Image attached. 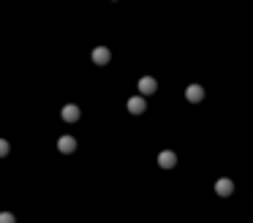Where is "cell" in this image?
<instances>
[{"label": "cell", "instance_id": "cell-1", "mask_svg": "<svg viewBox=\"0 0 253 223\" xmlns=\"http://www.w3.org/2000/svg\"><path fill=\"white\" fill-rule=\"evenodd\" d=\"M155 90H158V82L152 77H142V79H139V93H142V98L144 96H152Z\"/></svg>", "mask_w": 253, "mask_h": 223}, {"label": "cell", "instance_id": "cell-2", "mask_svg": "<svg viewBox=\"0 0 253 223\" xmlns=\"http://www.w3.org/2000/svg\"><path fill=\"white\" fill-rule=\"evenodd\" d=\"M158 166L161 169H174L177 166V155L171 153V150H164V153L158 155Z\"/></svg>", "mask_w": 253, "mask_h": 223}, {"label": "cell", "instance_id": "cell-3", "mask_svg": "<svg viewBox=\"0 0 253 223\" xmlns=\"http://www.w3.org/2000/svg\"><path fill=\"white\" fill-rule=\"evenodd\" d=\"M215 193L218 196H232L234 193V182L229 180V177H220V180L215 182Z\"/></svg>", "mask_w": 253, "mask_h": 223}, {"label": "cell", "instance_id": "cell-4", "mask_svg": "<svg viewBox=\"0 0 253 223\" xmlns=\"http://www.w3.org/2000/svg\"><path fill=\"white\" fill-rule=\"evenodd\" d=\"M112 60V52L106 47H96L93 49V63H98V65H106Z\"/></svg>", "mask_w": 253, "mask_h": 223}, {"label": "cell", "instance_id": "cell-5", "mask_svg": "<svg viewBox=\"0 0 253 223\" xmlns=\"http://www.w3.org/2000/svg\"><path fill=\"white\" fill-rule=\"evenodd\" d=\"M79 114H82V112H79V106H76V104L63 106V112H60V117L66 120V123H76V120H79Z\"/></svg>", "mask_w": 253, "mask_h": 223}, {"label": "cell", "instance_id": "cell-6", "mask_svg": "<svg viewBox=\"0 0 253 223\" xmlns=\"http://www.w3.org/2000/svg\"><path fill=\"white\" fill-rule=\"evenodd\" d=\"M144 109H147V101H144L142 96H134V98H128V112H131V114H142Z\"/></svg>", "mask_w": 253, "mask_h": 223}, {"label": "cell", "instance_id": "cell-7", "mask_svg": "<svg viewBox=\"0 0 253 223\" xmlns=\"http://www.w3.org/2000/svg\"><path fill=\"white\" fill-rule=\"evenodd\" d=\"M185 98H188L191 104H199V101L204 98V87H202V84H191V87L185 90Z\"/></svg>", "mask_w": 253, "mask_h": 223}, {"label": "cell", "instance_id": "cell-8", "mask_svg": "<svg viewBox=\"0 0 253 223\" xmlns=\"http://www.w3.org/2000/svg\"><path fill=\"white\" fill-rule=\"evenodd\" d=\"M57 150H60V153H74L76 150V139L74 136H60V139H57Z\"/></svg>", "mask_w": 253, "mask_h": 223}, {"label": "cell", "instance_id": "cell-9", "mask_svg": "<svg viewBox=\"0 0 253 223\" xmlns=\"http://www.w3.org/2000/svg\"><path fill=\"white\" fill-rule=\"evenodd\" d=\"M0 223H17V218L11 212H0Z\"/></svg>", "mask_w": 253, "mask_h": 223}, {"label": "cell", "instance_id": "cell-10", "mask_svg": "<svg viewBox=\"0 0 253 223\" xmlns=\"http://www.w3.org/2000/svg\"><path fill=\"white\" fill-rule=\"evenodd\" d=\"M3 155H8V142L6 139H0V158H3Z\"/></svg>", "mask_w": 253, "mask_h": 223}]
</instances>
